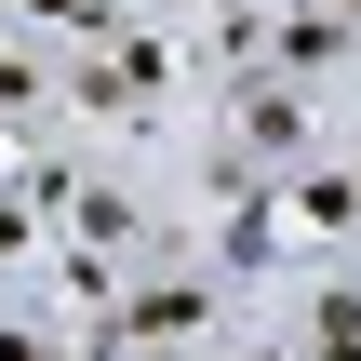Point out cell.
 I'll return each instance as SVG.
<instances>
[{"label":"cell","mask_w":361,"mask_h":361,"mask_svg":"<svg viewBox=\"0 0 361 361\" xmlns=\"http://www.w3.org/2000/svg\"><path fill=\"white\" fill-rule=\"evenodd\" d=\"M13 27H27V40H67V27L94 40V27H107V0H13Z\"/></svg>","instance_id":"2"},{"label":"cell","mask_w":361,"mask_h":361,"mask_svg":"<svg viewBox=\"0 0 361 361\" xmlns=\"http://www.w3.org/2000/svg\"><path fill=\"white\" fill-rule=\"evenodd\" d=\"M308 134H322V121H308V80H255V94H241V147H255V161H308Z\"/></svg>","instance_id":"1"},{"label":"cell","mask_w":361,"mask_h":361,"mask_svg":"<svg viewBox=\"0 0 361 361\" xmlns=\"http://www.w3.org/2000/svg\"><path fill=\"white\" fill-rule=\"evenodd\" d=\"M0 94H13V107H40V54H13V40H0Z\"/></svg>","instance_id":"3"}]
</instances>
